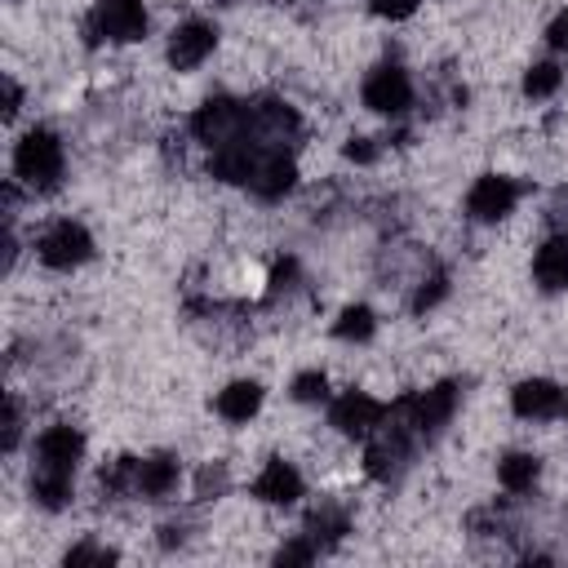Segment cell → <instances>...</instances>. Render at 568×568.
I'll return each mask as SVG.
<instances>
[{"mask_svg": "<svg viewBox=\"0 0 568 568\" xmlns=\"http://www.w3.org/2000/svg\"><path fill=\"white\" fill-rule=\"evenodd\" d=\"M13 169L27 186H53L62 173V142L49 129H31L13 151Z\"/></svg>", "mask_w": 568, "mask_h": 568, "instance_id": "6da1fadb", "label": "cell"}, {"mask_svg": "<svg viewBox=\"0 0 568 568\" xmlns=\"http://www.w3.org/2000/svg\"><path fill=\"white\" fill-rule=\"evenodd\" d=\"M146 9L142 0H98L89 13V40H142Z\"/></svg>", "mask_w": 568, "mask_h": 568, "instance_id": "7a4b0ae2", "label": "cell"}, {"mask_svg": "<svg viewBox=\"0 0 568 568\" xmlns=\"http://www.w3.org/2000/svg\"><path fill=\"white\" fill-rule=\"evenodd\" d=\"M40 262L44 266H53V271H71V266H80L89 253H93V240H89V231L80 226V222H53L44 235H40Z\"/></svg>", "mask_w": 568, "mask_h": 568, "instance_id": "3957f363", "label": "cell"}, {"mask_svg": "<svg viewBox=\"0 0 568 568\" xmlns=\"http://www.w3.org/2000/svg\"><path fill=\"white\" fill-rule=\"evenodd\" d=\"M244 129H248V111H244L240 102H231V98L204 102V106L195 111V120H191V133H195L200 142H209V146H222V142H231V138H240Z\"/></svg>", "mask_w": 568, "mask_h": 568, "instance_id": "277c9868", "label": "cell"}, {"mask_svg": "<svg viewBox=\"0 0 568 568\" xmlns=\"http://www.w3.org/2000/svg\"><path fill=\"white\" fill-rule=\"evenodd\" d=\"M408 98H413V84H408V75H404L399 67H377V71L364 80V106H368V111L395 115V111L408 106Z\"/></svg>", "mask_w": 568, "mask_h": 568, "instance_id": "5b68a950", "label": "cell"}, {"mask_svg": "<svg viewBox=\"0 0 568 568\" xmlns=\"http://www.w3.org/2000/svg\"><path fill=\"white\" fill-rule=\"evenodd\" d=\"M293 178H297L293 160H288L280 146H266V151H257V160H253L248 186H253L257 200H280V195L293 186Z\"/></svg>", "mask_w": 568, "mask_h": 568, "instance_id": "8992f818", "label": "cell"}, {"mask_svg": "<svg viewBox=\"0 0 568 568\" xmlns=\"http://www.w3.org/2000/svg\"><path fill=\"white\" fill-rule=\"evenodd\" d=\"M466 209H470L475 222H497V217H506V213L515 209V182H510V178H497V173L479 178V182L470 186V195H466Z\"/></svg>", "mask_w": 568, "mask_h": 568, "instance_id": "52a82bcc", "label": "cell"}, {"mask_svg": "<svg viewBox=\"0 0 568 568\" xmlns=\"http://www.w3.org/2000/svg\"><path fill=\"white\" fill-rule=\"evenodd\" d=\"M382 417H386V408H382L373 395H364V390H346V395L333 404V413H328V422H333L342 435H368L373 426H382Z\"/></svg>", "mask_w": 568, "mask_h": 568, "instance_id": "ba28073f", "label": "cell"}, {"mask_svg": "<svg viewBox=\"0 0 568 568\" xmlns=\"http://www.w3.org/2000/svg\"><path fill=\"white\" fill-rule=\"evenodd\" d=\"M80 448H84V439H80V430L75 426H67V422H58V426H49L44 435H40V444H36V470H62V475H71V466H75V457H80Z\"/></svg>", "mask_w": 568, "mask_h": 568, "instance_id": "9c48e42d", "label": "cell"}, {"mask_svg": "<svg viewBox=\"0 0 568 568\" xmlns=\"http://www.w3.org/2000/svg\"><path fill=\"white\" fill-rule=\"evenodd\" d=\"M213 27L209 22H182L178 31H173V40H169V62H173V71H191V67H200L209 53H213Z\"/></svg>", "mask_w": 568, "mask_h": 568, "instance_id": "30bf717a", "label": "cell"}, {"mask_svg": "<svg viewBox=\"0 0 568 568\" xmlns=\"http://www.w3.org/2000/svg\"><path fill=\"white\" fill-rule=\"evenodd\" d=\"M559 404H564V390H559L555 382H546V377H528V382H519V386H515V395H510V408H515L524 422L555 417V413H559Z\"/></svg>", "mask_w": 568, "mask_h": 568, "instance_id": "8fae6325", "label": "cell"}, {"mask_svg": "<svg viewBox=\"0 0 568 568\" xmlns=\"http://www.w3.org/2000/svg\"><path fill=\"white\" fill-rule=\"evenodd\" d=\"M248 129H253L266 146H280V151H284V138L297 133V111L284 106V102H262V106L248 111Z\"/></svg>", "mask_w": 568, "mask_h": 568, "instance_id": "7c38bea8", "label": "cell"}, {"mask_svg": "<svg viewBox=\"0 0 568 568\" xmlns=\"http://www.w3.org/2000/svg\"><path fill=\"white\" fill-rule=\"evenodd\" d=\"M253 497H262L271 506H288V501L302 497V475L288 462H266L262 475L253 479Z\"/></svg>", "mask_w": 568, "mask_h": 568, "instance_id": "4fadbf2b", "label": "cell"}, {"mask_svg": "<svg viewBox=\"0 0 568 568\" xmlns=\"http://www.w3.org/2000/svg\"><path fill=\"white\" fill-rule=\"evenodd\" d=\"M453 408H457V386L453 382H439L426 395H413V422H417L422 435L426 430H439L453 417Z\"/></svg>", "mask_w": 568, "mask_h": 568, "instance_id": "5bb4252c", "label": "cell"}, {"mask_svg": "<svg viewBox=\"0 0 568 568\" xmlns=\"http://www.w3.org/2000/svg\"><path fill=\"white\" fill-rule=\"evenodd\" d=\"M253 160H257V151H253L244 138H231V142L213 146L209 173H213V178H222V182H248V173H253Z\"/></svg>", "mask_w": 568, "mask_h": 568, "instance_id": "9a60e30c", "label": "cell"}, {"mask_svg": "<svg viewBox=\"0 0 568 568\" xmlns=\"http://www.w3.org/2000/svg\"><path fill=\"white\" fill-rule=\"evenodd\" d=\"M178 484V462L173 457H133V497H164Z\"/></svg>", "mask_w": 568, "mask_h": 568, "instance_id": "2e32d148", "label": "cell"}, {"mask_svg": "<svg viewBox=\"0 0 568 568\" xmlns=\"http://www.w3.org/2000/svg\"><path fill=\"white\" fill-rule=\"evenodd\" d=\"M532 275H537L541 288H568V235H555L537 248Z\"/></svg>", "mask_w": 568, "mask_h": 568, "instance_id": "e0dca14e", "label": "cell"}, {"mask_svg": "<svg viewBox=\"0 0 568 568\" xmlns=\"http://www.w3.org/2000/svg\"><path fill=\"white\" fill-rule=\"evenodd\" d=\"M257 408H262V386H257V382H231V386L217 395V413H222L226 422H248Z\"/></svg>", "mask_w": 568, "mask_h": 568, "instance_id": "ac0fdd59", "label": "cell"}, {"mask_svg": "<svg viewBox=\"0 0 568 568\" xmlns=\"http://www.w3.org/2000/svg\"><path fill=\"white\" fill-rule=\"evenodd\" d=\"M537 470H541V462H537L532 453H506V457L497 462V479H501V488H510V493H528L532 479H537Z\"/></svg>", "mask_w": 568, "mask_h": 568, "instance_id": "d6986e66", "label": "cell"}, {"mask_svg": "<svg viewBox=\"0 0 568 568\" xmlns=\"http://www.w3.org/2000/svg\"><path fill=\"white\" fill-rule=\"evenodd\" d=\"M31 497H36L40 506H49V510L67 506V497H71V475H62V470H36V475H31Z\"/></svg>", "mask_w": 568, "mask_h": 568, "instance_id": "ffe728a7", "label": "cell"}, {"mask_svg": "<svg viewBox=\"0 0 568 568\" xmlns=\"http://www.w3.org/2000/svg\"><path fill=\"white\" fill-rule=\"evenodd\" d=\"M346 528H351V524H346V510H337V506H320V510H311V519H306V537H311V541H337Z\"/></svg>", "mask_w": 568, "mask_h": 568, "instance_id": "44dd1931", "label": "cell"}, {"mask_svg": "<svg viewBox=\"0 0 568 568\" xmlns=\"http://www.w3.org/2000/svg\"><path fill=\"white\" fill-rule=\"evenodd\" d=\"M333 333H337L342 342H368V337H373V311H368V306H346V311L337 315Z\"/></svg>", "mask_w": 568, "mask_h": 568, "instance_id": "7402d4cb", "label": "cell"}, {"mask_svg": "<svg viewBox=\"0 0 568 568\" xmlns=\"http://www.w3.org/2000/svg\"><path fill=\"white\" fill-rule=\"evenodd\" d=\"M559 89V67L555 62H532L524 75V93L528 98H550Z\"/></svg>", "mask_w": 568, "mask_h": 568, "instance_id": "603a6c76", "label": "cell"}, {"mask_svg": "<svg viewBox=\"0 0 568 568\" xmlns=\"http://www.w3.org/2000/svg\"><path fill=\"white\" fill-rule=\"evenodd\" d=\"M324 395H328L324 373H302V377L293 382V399H302V404H315V399H324Z\"/></svg>", "mask_w": 568, "mask_h": 568, "instance_id": "cb8c5ba5", "label": "cell"}, {"mask_svg": "<svg viewBox=\"0 0 568 568\" xmlns=\"http://www.w3.org/2000/svg\"><path fill=\"white\" fill-rule=\"evenodd\" d=\"M444 293H448V280H444V275H430V280H422V288H417L413 306H417V311H430V306H435Z\"/></svg>", "mask_w": 568, "mask_h": 568, "instance_id": "d4e9b609", "label": "cell"}, {"mask_svg": "<svg viewBox=\"0 0 568 568\" xmlns=\"http://www.w3.org/2000/svg\"><path fill=\"white\" fill-rule=\"evenodd\" d=\"M111 559H115V555H111L106 546H93V541H89V546L67 550V564H71V568H80V564H111Z\"/></svg>", "mask_w": 568, "mask_h": 568, "instance_id": "484cf974", "label": "cell"}, {"mask_svg": "<svg viewBox=\"0 0 568 568\" xmlns=\"http://www.w3.org/2000/svg\"><path fill=\"white\" fill-rule=\"evenodd\" d=\"M373 4V13H382V18H408L422 0H368Z\"/></svg>", "mask_w": 568, "mask_h": 568, "instance_id": "4316f807", "label": "cell"}, {"mask_svg": "<svg viewBox=\"0 0 568 568\" xmlns=\"http://www.w3.org/2000/svg\"><path fill=\"white\" fill-rule=\"evenodd\" d=\"M306 559H315V541H293L280 550V564H306Z\"/></svg>", "mask_w": 568, "mask_h": 568, "instance_id": "83f0119b", "label": "cell"}, {"mask_svg": "<svg viewBox=\"0 0 568 568\" xmlns=\"http://www.w3.org/2000/svg\"><path fill=\"white\" fill-rule=\"evenodd\" d=\"M546 40H550L555 49H568V9H564V13L555 18V22H550V31H546Z\"/></svg>", "mask_w": 568, "mask_h": 568, "instance_id": "f1b7e54d", "label": "cell"}, {"mask_svg": "<svg viewBox=\"0 0 568 568\" xmlns=\"http://www.w3.org/2000/svg\"><path fill=\"white\" fill-rule=\"evenodd\" d=\"M346 155H351V160H359V164H368V160L377 155V146H373L368 138H351V146H346Z\"/></svg>", "mask_w": 568, "mask_h": 568, "instance_id": "f546056e", "label": "cell"}, {"mask_svg": "<svg viewBox=\"0 0 568 568\" xmlns=\"http://www.w3.org/2000/svg\"><path fill=\"white\" fill-rule=\"evenodd\" d=\"M18 98H22V93H18V84L4 75V115H13V111H18Z\"/></svg>", "mask_w": 568, "mask_h": 568, "instance_id": "4dcf8cb0", "label": "cell"}, {"mask_svg": "<svg viewBox=\"0 0 568 568\" xmlns=\"http://www.w3.org/2000/svg\"><path fill=\"white\" fill-rule=\"evenodd\" d=\"M559 413H564V417H568V395H564V404H559Z\"/></svg>", "mask_w": 568, "mask_h": 568, "instance_id": "1f68e13d", "label": "cell"}]
</instances>
